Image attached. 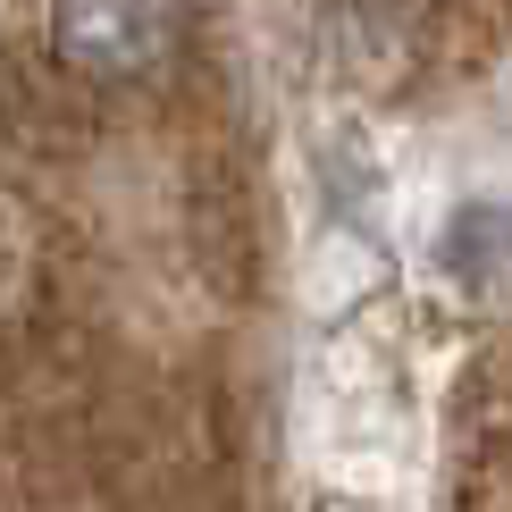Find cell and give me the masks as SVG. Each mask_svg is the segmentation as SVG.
I'll use <instances>...</instances> for the list:
<instances>
[{"instance_id": "obj_1", "label": "cell", "mask_w": 512, "mask_h": 512, "mask_svg": "<svg viewBox=\"0 0 512 512\" xmlns=\"http://www.w3.org/2000/svg\"><path fill=\"white\" fill-rule=\"evenodd\" d=\"M177 26H185V0H51L59 59L101 84L152 76L177 51Z\"/></svg>"}]
</instances>
